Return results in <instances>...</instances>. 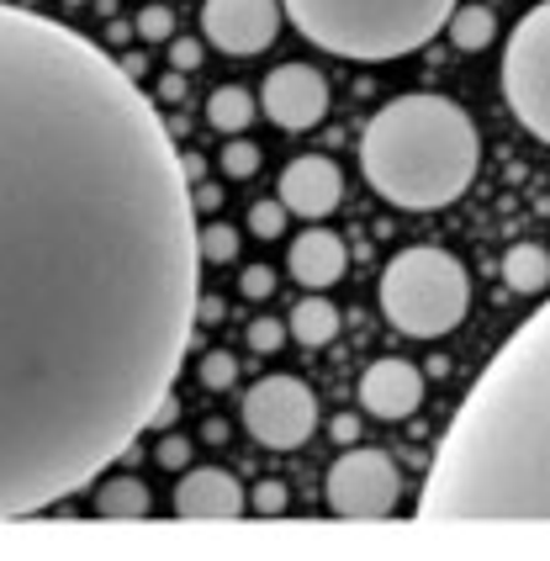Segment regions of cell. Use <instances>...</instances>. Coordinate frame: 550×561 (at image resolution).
Here are the masks:
<instances>
[{
  "mask_svg": "<svg viewBox=\"0 0 550 561\" xmlns=\"http://www.w3.org/2000/svg\"><path fill=\"white\" fill-rule=\"evenodd\" d=\"M117 64H123L133 80H144V69H149V64H144V54H127V59H117Z\"/></svg>",
  "mask_w": 550,
  "mask_h": 561,
  "instance_id": "36",
  "label": "cell"
},
{
  "mask_svg": "<svg viewBox=\"0 0 550 561\" xmlns=\"http://www.w3.org/2000/svg\"><path fill=\"white\" fill-rule=\"evenodd\" d=\"M196 207L159 101L0 0V519L117 467L196 340Z\"/></svg>",
  "mask_w": 550,
  "mask_h": 561,
  "instance_id": "1",
  "label": "cell"
},
{
  "mask_svg": "<svg viewBox=\"0 0 550 561\" xmlns=\"http://www.w3.org/2000/svg\"><path fill=\"white\" fill-rule=\"evenodd\" d=\"M488 519H550V302L477 376L419 499V525Z\"/></svg>",
  "mask_w": 550,
  "mask_h": 561,
  "instance_id": "2",
  "label": "cell"
},
{
  "mask_svg": "<svg viewBox=\"0 0 550 561\" xmlns=\"http://www.w3.org/2000/svg\"><path fill=\"white\" fill-rule=\"evenodd\" d=\"M202 32H207L213 48L233 54V59L265 54L280 32V0H207Z\"/></svg>",
  "mask_w": 550,
  "mask_h": 561,
  "instance_id": "9",
  "label": "cell"
},
{
  "mask_svg": "<svg viewBox=\"0 0 550 561\" xmlns=\"http://www.w3.org/2000/svg\"><path fill=\"white\" fill-rule=\"evenodd\" d=\"M260 170V149L249 144V138H233L228 149H222V175H233V181H249Z\"/></svg>",
  "mask_w": 550,
  "mask_h": 561,
  "instance_id": "23",
  "label": "cell"
},
{
  "mask_svg": "<svg viewBox=\"0 0 550 561\" xmlns=\"http://www.w3.org/2000/svg\"><path fill=\"white\" fill-rule=\"evenodd\" d=\"M249 503H254V514H280V508H286V488H280V482H260Z\"/></svg>",
  "mask_w": 550,
  "mask_h": 561,
  "instance_id": "29",
  "label": "cell"
},
{
  "mask_svg": "<svg viewBox=\"0 0 550 561\" xmlns=\"http://www.w3.org/2000/svg\"><path fill=\"white\" fill-rule=\"evenodd\" d=\"M149 508H153V499L138 477H112V482H101V493H95V514H101V519H144Z\"/></svg>",
  "mask_w": 550,
  "mask_h": 561,
  "instance_id": "17",
  "label": "cell"
},
{
  "mask_svg": "<svg viewBox=\"0 0 550 561\" xmlns=\"http://www.w3.org/2000/svg\"><path fill=\"white\" fill-rule=\"evenodd\" d=\"M138 37L144 43H170L175 37V16H170V5H149V11H138Z\"/></svg>",
  "mask_w": 550,
  "mask_h": 561,
  "instance_id": "24",
  "label": "cell"
},
{
  "mask_svg": "<svg viewBox=\"0 0 550 561\" xmlns=\"http://www.w3.org/2000/svg\"><path fill=\"white\" fill-rule=\"evenodd\" d=\"M286 271L302 280V286L323 291V286H334V280L350 271V250H344V239L329 233V228H307V233H297V244L286 254Z\"/></svg>",
  "mask_w": 550,
  "mask_h": 561,
  "instance_id": "14",
  "label": "cell"
},
{
  "mask_svg": "<svg viewBox=\"0 0 550 561\" xmlns=\"http://www.w3.org/2000/svg\"><path fill=\"white\" fill-rule=\"evenodd\" d=\"M239 291H244L249 302H265V297L275 291V271L271 265H249L244 276H239Z\"/></svg>",
  "mask_w": 550,
  "mask_h": 561,
  "instance_id": "27",
  "label": "cell"
},
{
  "mask_svg": "<svg viewBox=\"0 0 550 561\" xmlns=\"http://www.w3.org/2000/svg\"><path fill=\"white\" fill-rule=\"evenodd\" d=\"M286 344V323H275V318H254L249 323V350L254 355H275Z\"/></svg>",
  "mask_w": 550,
  "mask_h": 561,
  "instance_id": "25",
  "label": "cell"
},
{
  "mask_svg": "<svg viewBox=\"0 0 550 561\" xmlns=\"http://www.w3.org/2000/svg\"><path fill=\"white\" fill-rule=\"evenodd\" d=\"M503 280H508V291H524V297H535V291H546L550 286V250L540 244H514V250L503 254Z\"/></svg>",
  "mask_w": 550,
  "mask_h": 561,
  "instance_id": "16",
  "label": "cell"
},
{
  "mask_svg": "<svg viewBox=\"0 0 550 561\" xmlns=\"http://www.w3.org/2000/svg\"><path fill=\"white\" fill-rule=\"evenodd\" d=\"M329 435H334V445H355L360 439V419L355 413H339L334 424H329Z\"/></svg>",
  "mask_w": 550,
  "mask_h": 561,
  "instance_id": "30",
  "label": "cell"
},
{
  "mask_svg": "<svg viewBox=\"0 0 550 561\" xmlns=\"http://www.w3.org/2000/svg\"><path fill=\"white\" fill-rule=\"evenodd\" d=\"M153 461L164 471H181V467H191V439H181V435H164L159 445H153Z\"/></svg>",
  "mask_w": 550,
  "mask_h": 561,
  "instance_id": "26",
  "label": "cell"
},
{
  "mask_svg": "<svg viewBox=\"0 0 550 561\" xmlns=\"http://www.w3.org/2000/svg\"><path fill=\"white\" fill-rule=\"evenodd\" d=\"M170 64H175V75L196 69L202 64V43L196 37H170Z\"/></svg>",
  "mask_w": 550,
  "mask_h": 561,
  "instance_id": "28",
  "label": "cell"
},
{
  "mask_svg": "<svg viewBox=\"0 0 550 561\" xmlns=\"http://www.w3.org/2000/svg\"><path fill=\"white\" fill-rule=\"evenodd\" d=\"M217 318H222V302L202 291V297H196V323H217Z\"/></svg>",
  "mask_w": 550,
  "mask_h": 561,
  "instance_id": "32",
  "label": "cell"
},
{
  "mask_svg": "<svg viewBox=\"0 0 550 561\" xmlns=\"http://www.w3.org/2000/svg\"><path fill=\"white\" fill-rule=\"evenodd\" d=\"M381 312L408 340H445L471 312V276L450 250L413 244L381 271Z\"/></svg>",
  "mask_w": 550,
  "mask_h": 561,
  "instance_id": "5",
  "label": "cell"
},
{
  "mask_svg": "<svg viewBox=\"0 0 550 561\" xmlns=\"http://www.w3.org/2000/svg\"><path fill=\"white\" fill-rule=\"evenodd\" d=\"M503 95L540 144H550V0H540L503 48Z\"/></svg>",
  "mask_w": 550,
  "mask_h": 561,
  "instance_id": "6",
  "label": "cell"
},
{
  "mask_svg": "<svg viewBox=\"0 0 550 561\" xmlns=\"http://www.w3.org/2000/svg\"><path fill=\"white\" fill-rule=\"evenodd\" d=\"M244 508H249V499L233 471L196 467V471H185L181 488H175V514L181 519H239Z\"/></svg>",
  "mask_w": 550,
  "mask_h": 561,
  "instance_id": "13",
  "label": "cell"
},
{
  "mask_svg": "<svg viewBox=\"0 0 550 561\" xmlns=\"http://www.w3.org/2000/svg\"><path fill=\"white\" fill-rule=\"evenodd\" d=\"M69 5H85V0H69Z\"/></svg>",
  "mask_w": 550,
  "mask_h": 561,
  "instance_id": "38",
  "label": "cell"
},
{
  "mask_svg": "<svg viewBox=\"0 0 550 561\" xmlns=\"http://www.w3.org/2000/svg\"><path fill=\"white\" fill-rule=\"evenodd\" d=\"M249 123H254V95H249L244 85H222V91L207 95V127L239 138Z\"/></svg>",
  "mask_w": 550,
  "mask_h": 561,
  "instance_id": "19",
  "label": "cell"
},
{
  "mask_svg": "<svg viewBox=\"0 0 550 561\" xmlns=\"http://www.w3.org/2000/svg\"><path fill=\"white\" fill-rule=\"evenodd\" d=\"M196 254L213 260V265H228L239 254V233L228 222H207V228H196Z\"/></svg>",
  "mask_w": 550,
  "mask_h": 561,
  "instance_id": "20",
  "label": "cell"
},
{
  "mask_svg": "<svg viewBox=\"0 0 550 561\" xmlns=\"http://www.w3.org/2000/svg\"><path fill=\"white\" fill-rule=\"evenodd\" d=\"M445 27H450V43H456L460 54H482L492 37H497V16H492L488 5H456Z\"/></svg>",
  "mask_w": 550,
  "mask_h": 561,
  "instance_id": "18",
  "label": "cell"
},
{
  "mask_svg": "<svg viewBox=\"0 0 550 561\" xmlns=\"http://www.w3.org/2000/svg\"><path fill=\"white\" fill-rule=\"evenodd\" d=\"M323 499L334 519H392V508L402 503V471L387 450L350 445L329 467Z\"/></svg>",
  "mask_w": 550,
  "mask_h": 561,
  "instance_id": "7",
  "label": "cell"
},
{
  "mask_svg": "<svg viewBox=\"0 0 550 561\" xmlns=\"http://www.w3.org/2000/svg\"><path fill=\"white\" fill-rule=\"evenodd\" d=\"M159 101H185V80H181V75H164V80H159Z\"/></svg>",
  "mask_w": 550,
  "mask_h": 561,
  "instance_id": "34",
  "label": "cell"
},
{
  "mask_svg": "<svg viewBox=\"0 0 550 561\" xmlns=\"http://www.w3.org/2000/svg\"><path fill=\"white\" fill-rule=\"evenodd\" d=\"M196 376H202V387L228 392V387L239 381V360H233L228 350H213V355H202V360H196Z\"/></svg>",
  "mask_w": 550,
  "mask_h": 561,
  "instance_id": "21",
  "label": "cell"
},
{
  "mask_svg": "<svg viewBox=\"0 0 550 561\" xmlns=\"http://www.w3.org/2000/svg\"><path fill=\"white\" fill-rule=\"evenodd\" d=\"M280 11L323 54L387 64L419 54L434 32H445L456 0H280Z\"/></svg>",
  "mask_w": 550,
  "mask_h": 561,
  "instance_id": "4",
  "label": "cell"
},
{
  "mask_svg": "<svg viewBox=\"0 0 550 561\" xmlns=\"http://www.w3.org/2000/svg\"><path fill=\"white\" fill-rule=\"evenodd\" d=\"M217 202H222V191L217 186H207V181L191 186V207H196V213H217Z\"/></svg>",
  "mask_w": 550,
  "mask_h": 561,
  "instance_id": "31",
  "label": "cell"
},
{
  "mask_svg": "<svg viewBox=\"0 0 550 561\" xmlns=\"http://www.w3.org/2000/svg\"><path fill=\"white\" fill-rule=\"evenodd\" d=\"M286 218H291V213H286L280 202H254V207H249V233H254V239H280V233H286Z\"/></svg>",
  "mask_w": 550,
  "mask_h": 561,
  "instance_id": "22",
  "label": "cell"
},
{
  "mask_svg": "<svg viewBox=\"0 0 550 561\" xmlns=\"http://www.w3.org/2000/svg\"><path fill=\"white\" fill-rule=\"evenodd\" d=\"M286 334L307 350H323V344L339 334V308L329 297H302L297 308H291V323H286Z\"/></svg>",
  "mask_w": 550,
  "mask_h": 561,
  "instance_id": "15",
  "label": "cell"
},
{
  "mask_svg": "<svg viewBox=\"0 0 550 561\" xmlns=\"http://www.w3.org/2000/svg\"><path fill=\"white\" fill-rule=\"evenodd\" d=\"M106 43H127V22H112V27H106Z\"/></svg>",
  "mask_w": 550,
  "mask_h": 561,
  "instance_id": "37",
  "label": "cell"
},
{
  "mask_svg": "<svg viewBox=\"0 0 550 561\" xmlns=\"http://www.w3.org/2000/svg\"><path fill=\"white\" fill-rule=\"evenodd\" d=\"M344 196V175L329 154H302L280 170V207L297 213V218H329Z\"/></svg>",
  "mask_w": 550,
  "mask_h": 561,
  "instance_id": "11",
  "label": "cell"
},
{
  "mask_svg": "<svg viewBox=\"0 0 550 561\" xmlns=\"http://www.w3.org/2000/svg\"><path fill=\"white\" fill-rule=\"evenodd\" d=\"M202 439H207V445H222V439H228V424H222V419H207Z\"/></svg>",
  "mask_w": 550,
  "mask_h": 561,
  "instance_id": "35",
  "label": "cell"
},
{
  "mask_svg": "<svg viewBox=\"0 0 550 561\" xmlns=\"http://www.w3.org/2000/svg\"><path fill=\"white\" fill-rule=\"evenodd\" d=\"M181 170H185V181L196 186V181H207V159L202 154H181Z\"/></svg>",
  "mask_w": 550,
  "mask_h": 561,
  "instance_id": "33",
  "label": "cell"
},
{
  "mask_svg": "<svg viewBox=\"0 0 550 561\" xmlns=\"http://www.w3.org/2000/svg\"><path fill=\"white\" fill-rule=\"evenodd\" d=\"M482 164V138L450 95H398L360 133L366 186L402 213H434L460 202Z\"/></svg>",
  "mask_w": 550,
  "mask_h": 561,
  "instance_id": "3",
  "label": "cell"
},
{
  "mask_svg": "<svg viewBox=\"0 0 550 561\" xmlns=\"http://www.w3.org/2000/svg\"><path fill=\"white\" fill-rule=\"evenodd\" d=\"M244 430L265 450H297L318 435V398L297 376H265L244 392Z\"/></svg>",
  "mask_w": 550,
  "mask_h": 561,
  "instance_id": "8",
  "label": "cell"
},
{
  "mask_svg": "<svg viewBox=\"0 0 550 561\" xmlns=\"http://www.w3.org/2000/svg\"><path fill=\"white\" fill-rule=\"evenodd\" d=\"M260 106L275 127L286 133H307L329 117V80L307 64H280L265 75V91H260Z\"/></svg>",
  "mask_w": 550,
  "mask_h": 561,
  "instance_id": "10",
  "label": "cell"
},
{
  "mask_svg": "<svg viewBox=\"0 0 550 561\" xmlns=\"http://www.w3.org/2000/svg\"><path fill=\"white\" fill-rule=\"evenodd\" d=\"M424 403V371L413 360H370L366 376H360V408L370 419H413Z\"/></svg>",
  "mask_w": 550,
  "mask_h": 561,
  "instance_id": "12",
  "label": "cell"
}]
</instances>
